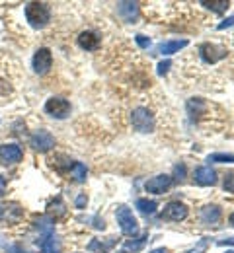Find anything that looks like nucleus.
Wrapping results in <instances>:
<instances>
[{
    "instance_id": "nucleus-14",
    "label": "nucleus",
    "mask_w": 234,
    "mask_h": 253,
    "mask_svg": "<svg viewBox=\"0 0 234 253\" xmlns=\"http://www.w3.org/2000/svg\"><path fill=\"white\" fill-rule=\"evenodd\" d=\"M195 183H197V185H203V187L215 185V183H217V173H215V169L209 168V166L197 168V169H195Z\"/></svg>"
},
{
    "instance_id": "nucleus-9",
    "label": "nucleus",
    "mask_w": 234,
    "mask_h": 253,
    "mask_svg": "<svg viewBox=\"0 0 234 253\" xmlns=\"http://www.w3.org/2000/svg\"><path fill=\"white\" fill-rule=\"evenodd\" d=\"M162 218L166 220H174V222H180V220H186L187 218V207L184 203H178V201H172L168 203L162 211Z\"/></svg>"
},
{
    "instance_id": "nucleus-31",
    "label": "nucleus",
    "mask_w": 234,
    "mask_h": 253,
    "mask_svg": "<svg viewBox=\"0 0 234 253\" xmlns=\"http://www.w3.org/2000/svg\"><path fill=\"white\" fill-rule=\"evenodd\" d=\"M219 246H234V238H227V240L219 242Z\"/></svg>"
},
{
    "instance_id": "nucleus-29",
    "label": "nucleus",
    "mask_w": 234,
    "mask_h": 253,
    "mask_svg": "<svg viewBox=\"0 0 234 253\" xmlns=\"http://www.w3.org/2000/svg\"><path fill=\"white\" fill-rule=\"evenodd\" d=\"M233 26H234V16H231L223 24H219V30H227V28H233Z\"/></svg>"
},
{
    "instance_id": "nucleus-34",
    "label": "nucleus",
    "mask_w": 234,
    "mask_h": 253,
    "mask_svg": "<svg viewBox=\"0 0 234 253\" xmlns=\"http://www.w3.org/2000/svg\"><path fill=\"white\" fill-rule=\"evenodd\" d=\"M119 253H127V252H119Z\"/></svg>"
},
{
    "instance_id": "nucleus-33",
    "label": "nucleus",
    "mask_w": 234,
    "mask_h": 253,
    "mask_svg": "<svg viewBox=\"0 0 234 253\" xmlns=\"http://www.w3.org/2000/svg\"><path fill=\"white\" fill-rule=\"evenodd\" d=\"M229 220H231V224H233V226H234V212H233V214H231V218H229Z\"/></svg>"
},
{
    "instance_id": "nucleus-2",
    "label": "nucleus",
    "mask_w": 234,
    "mask_h": 253,
    "mask_svg": "<svg viewBox=\"0 0 234 253\" xmlns=\"http://www.w3.org/2000/svg\"><path fill=\"white\" fill-rule=\"evenodd\" d=\"M115 216H117L119 228H121V232H123L125 236H137V234H139V222H137V218L133 216V212H131L125 205L117 207Z\"/></svg>"
},
{
    "instance_id": "nucleus-20",
    "label": "nucleus",
    "mask_w": 234,
    "mask_h": 253,
    "mask_svg": "<svg viewBox=\"0 0 234 253\" xmlns=\"http://www.w3.org/2000/svg\"><path fill=\"white\" fill-rule=\"evenodd\" d=\"M203 6H207L209 10H213V12H217V14H223V12H227V8H229V2L227 0H215V2H201Z\"/></svg>"
},
{
    "instance_id": "nucleus-27",
    "label": "nucleus",
    "mask_w": 234,
    "mask_h": 253,
    "mask_svg": "<svg viewBox=\"0 0 234 253\" xmlns=\"http://www.w3.org/2000/svg\"><path fill=\"white\" fill-rule=\"evenodd\" d=\"M74 205H76V209H86V205H88V197H86V193H80L78 197H76V201H74Z\"/></svg>"
},
{
    "instance_id": "nucleus-1",
    "label": "nucleus",
    "mask_w": 234,
    "mask_h": 253,
    "mask_svg": "<svg viewBox=\"0 0 234 253\" xmlns=\"http://www.w3.org/2000/svg\"><path fill=\"white\" fill-rule=\"evenodd\" d=\"M26 20L34 30H41L51 22V8L45 2H28L24 8Z\"/></svg>"
},
{
    "instance_id": "nucleus-19",
    "label": "nucleus",
    "mask_w": 234,
    "mask_h": 253,
    "mask_svg": "<svg viewBox=\"0 0 234 253\" xmlns=\"http://www.w3.org/2000/svg\"><path fill=\"white\" fill-rule=\"evenodd\" d=\"M146 240H148V236H146V234H144L142 238L129 240V242H125V250H127V252H140V250H142V246L146 244Z\"/></svg>"
},
{
    "instance_id": "nucleus-22",
    "label": "nucleus",
    "mask_w": 234,
    "mask_h": 253,
    "mask_svg": "<svg viewBox=\"0 0 234 253\" xmlns=\"http://www.w3.org/2000/svg\"><path fill=\"white\" fill-rule=\"evenodd\" d=\"M207 160L215 164H234V154H211Z\"/></svg>"
},
{
    "instance_id": "nucleus-24",
    "label": "nucleus",
    "mask_w": 234,
    "mask_h": 253,
    "mask_svg": "<svg viewBox=\"0 0 234 253\" xmlns=\"http://www.w3.org/2000/svg\"><path fill=\"white\" fill-rule=\"evenodd\" d=\"M115 242H107V244H101V242H98V240H94V242H90V246H88V250L90 252H94V250H107V248H111Z\"/></svg>"
},
{
    "instance_id": "nucleus-17",
    "label": "nucleus",
    "mask_w": 234,
    "mask_h": 253,
    "mask_svg": "<svg viewBox=\"0 0 234 253\" xmlns=\"http://www.w3.org/2000/svg\"><path fill=\"white\" fill-rule=\"evenodd\" d=\"M137 209H139L142 214H154L156 209H158V203H156V201H148V199H139V201H137Z\"/></svg>"
},
{
    "instance_id": "nucleus-28",
    "label": "nucleus",
    "mask_w": 234,
    "mask_h": 253,
    "mask_svg": "<svg viewBox=\"0 0 234 253\" xmlns=\"http://www.w3.org/2000/svg\"><path fill=\"white\" fill-rule=\"evenodd\" d=\"M170 66H172L170 61H162V63L158 64V74H160V76H164L168 70H170Z\"/></svg>"
},
{
    "instance_id": "nucleus-18",
    "label": "nucleus",
    "mask_w": 234,
    "mask_h": 253,
    "mask_svg": "<svg viewBox=\"0 0 234 253\" xmlns=\"http://www.w3.org/2000/svg\"><path fill=\"white\" fill-rule=\"evenodd\" d=\"M70 173H72V179L76 181V183H84L86 181V166L84 164H80V162H74V166H72V169H70Z\"/></svg>"
},
{
    "instance_id": "nucleus-15",
    "label": "nucleus",
    "mask_w": 234,
    "mask_h": 253,
    "mask_svg": "<svg viewBox=\"0 0 234 253\" xmlns=\"http://www.w3.org/2000/svg\"><path fill=\"white\" fill-rule=\"evenodd\" d=\"M221 216H223V212H221V209L217 207V205H207V207H203L201 209V222L203 224H217V222L221 220Z\"/></svg>"
},
{
    "instance_id": "nucleus-16",
    "label": "nucleus",
    "mask_w": 234,
    "mask_h": 253,
    "mask_svg": "<svg viewBox=\"0 0 234 253\" xmlns=\"http://www.w3.org/2000/svg\"><path fill=\"white\" fill-rule=\"evenodd\" d=\"M184 47H187V41H186V39H182V41H180V39H176V41H166V43H162V45L158 47V53L170 57V55L178 53V51L184 49Z\"/></svg>"
},
{
    "instance_id": "nucleus-30",
    "label": "nucleus",
    "mask_w": 234,
    "mask_h": 253,
    "mask_svg": "<svg viewBox=\"0 0 234 253\" xmlns=\"http://www.w3.org/2000/svg\"><path fill=\"white\" fill-rule=\"evenodd\" d=\"M6 195V177L0 173V197H4Z\"/></svg>"
},
{
    "instance_id": "nucleus-10",
    "label": "nucleus",
    "mask_w": 234,
    "mask_h": 253,
    "mask_svg": "<svg viewBox=\"0 0 234 253\" xmlns=\"http://www.w3.org/2000/svg\"><path fill=\"white\" fill-rule=\"evenodd\" d=\"M172 183H174V179L170 175H166V173H162V175H156V177L148 179L144 183V189L148 191V193H154V195H162V193H166L172 187Z\"/></svg>"
},
{
    "instance_id": "nucleus-23",
    "label": "nucleus",
    "mask_w": 234,
    "mask_h": 253,
    "mask_svg": "<svg viewBox=\"0 0 234 253\" xmlns=\"http://www.w3.org/2000/svg\"><path fill=\"white\" fill-rule=\"evenodd\" d=\"M186 173H187L186 164H176V168H174V175H176V179H178V181H182V179L186 177Z\"/></svg>"
},
{
    "instance_id": "nucleus-8",
    "label": "nucleus",
    "mask_w": 234,
    "mask_h": 253,
    "mask_svg": "<svg viewBox=\"0 0 234 253\" xmlns=\"http://www.w3.org/2000/svg\"><path fill=\"white\" fill-rule=\"evenodd\" d=\"M24 158V150L20 144H14V142H6L0 146V160L8 166V164H18Z\"/></svg>"
},
{
    "instance_id": "nucleus-21",
    "label": "nucleus",
    "mask_w": 234,
    "mask_h": 253,
    "mask_svg": "<svg viewBox=\"0 0 234 253\" xmlns=\"http://www.w3.org/2000/svg\"><path fill=\"white\" fill-rule=\"evenodd\" d=\"M203 109H205V103H203V99H199V97H193V99L187 101V111H189L191 117H195V113H201Z\"/></svg>"
},
{
    "instance_id": "nucleus-13",
    "label": "nucleus",
    "mask_w": 234,
    "mask_h": 253,
    "mask_svg": "<svg viewBox=\"0 0 234 253\" xmlns=\"http://www.w3.org/2000/svg\"><path fill=\"white\" fill-rule=\"evenodd\" d=\"M117 12L123 18V22L135 24L139 18V4L137 2H119L117 4Z\"/></svg>"
},
{
    "instance_id": "nucleus-11",
    "label": "nucleus",
    "mask_w": 234,
    "mask_h": 253,
    "mask_svg": "<svg viewBox=\"0 0 234 253\" xmlns=\"http://www.w3.org/2000/svg\"><path fill=\"white\" fill-rule=\"evenodd\" d=\"M22 209L18 203H8V205H0V222L4 224H16L22 218Z\"/></svg>"
},
{
    "instance_id": "nucleus-25",
    "label": "nucleus",
    "mask_w": 234,
    "mask_h": 253,
    "mask_svg": "<svg viewBox=\"0 0 234 253\" xmlns=\"http://www.w3.org/2000/svg\"><path fill=\"white\" fill-rule=\"evenodd\" d=\"M223 187H225L227 193H234V173H227V175H225Z\"/></svg>"
},
{
    "instance_id": "nucleus-12",
    "label": "nucleus",
    "mask_w": 234,
    "mask_h": 253,
    "mask_svg": "<svg viewBox=\"0 0 234 253\" xmlns=\"http://www.w3.org/2000/svg\"><path fill=\"white\" fill-rule=\"evenodd\" d=\"M100 35L96 32H92V30H86V32H82L78 35V45H80V49H84V51H98L100 49Z\"/></svg>"
},
{
    "instance_id": "nucleus-4",
    "label": "nucleus",
    "mask_w": 234,
    "mask_h": 253,
    "mask_svg": "<svg viewBox=\"0 0 234 253\" xmlns=\"http://www.w3.org/2000/svg\"><path fill=\"white\" fill-rule=\"evenodd\" d=\"M30 146L34 148L35 152H39V154L49 152L55 146V136L49 130H45V128H37L32 134V138H30Z\"/></svg>"
},
{
    "instance_id": "nucleus-26",
    "label": "nucleus",
    "mask_w": 234,
    "mask_h": 253,
    "mask_svg": "<svg viewBox=\"0 0 234 253\" xmlns=\"http://www.w3.org/2000/svg\"><path fill=\"white\" fill-rule=\"evenodd\" d=\"M135 41H137V45H139L140 49H148V47H150V37H146V35H137Z\"/></svg>"
},
{
    "instance_id": "nucleus-7",
    "label": "nucleus",
    "mask_w": 234,
    "mask_h": 253,
    "mask_svg": "<svg viewBox=\"0 0 234 253\" xmlns=\"http://www.w3.org/2000/svg\"><path fill=\"white\" fill-rule=\"evenodd\" d=\"M199 55L205 63L215 64L217 61H221V59L227 57V49L225 47H219L215 43H203L199 47Z\"/></svg>"
},
{
    "instance_id": "nucleus-6",
    "label": "nucleus",
    "mask_w": 234,
    "mask_h": 253,
    "mask_svg": "<svg viewBox=\"0 0 234 253\" xmlns=\"http://www.w3.org/2000/svg\"><path fill=\"white\" fill-rule=\"evenodd\" d=\"M32 66H34L35 74H39V76L47 74L51 70V66H53V53L47 47L37 49L34 55V61H32Z\"/></svg>"
},
{
    "instance_id": "nucleus-32",
    "label": "nucleus",
    "mask_w": 234,
    "mask_h": 253,
    "mask_svg": "<svg viewBox=\"0 0 234 253\" xmlns=\"http://www.w3.org/2000/svg\"><path fill=\"white\" fill-rule=\"evenodd\" d=\"M150 253H170V252H168L166 248H158V250H152Z\"/></svg>"
},
{
    "instance_id": "nucleus-3",
    "label": "nucleus",
    "mask_w": 234,
    "mask_h": 253,
    "mask_svg": "<svg viewBox=\"0 0 234 253\" xmlns=\"http://www.w3.org/2000/svg\"><path fill=\"white\" fill-rule=\"evenodd\" d=\"M43 109L53 119H67L68 115H70V101L65 99V97H49L45 101Z\"/></svg>"
},
{
    "instance_id": "nucleus-5",
    "label": "nucleus",
    "mask_w": 234,
    "mask_h": 253,
    "mask_svg": "<svg viewBox=\"0 0 234 253\" xmlns=\"http://www.w3.org/2000/svg\"><path fill=\"white\" fill-rule=\"evenodd\" d=\"M133 128L139 132H150L154 128V117L146 107H137L131 115Z\"/></svg>"
}]
</instances>
